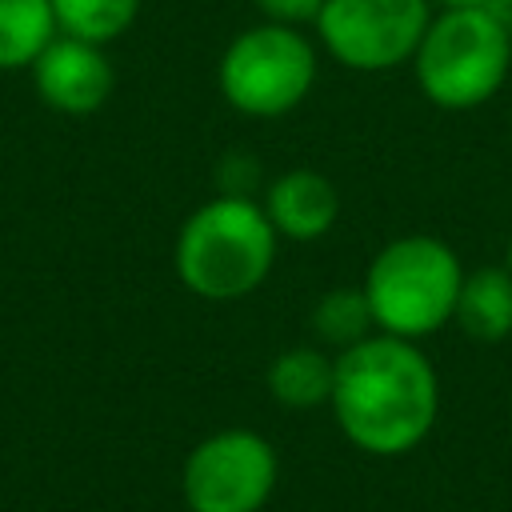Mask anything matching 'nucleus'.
<instances>
[{"mask_svg":"<svg viewBox=\"0 0 512 512\" xmlns=\"http://www.w3.org/2000/svg\"><path fill=\"white\" fill-rule=\"evenodd\" d=\"M328 408L360 452L404 456L436 424L440 380L416 340L376 332L336 356Z\"/></svg>","mask_w":512,"mask_h":512,"instance_id":"nucleus-1","label":"nucleus"},{"mask_svg":"<svg viewBox=\"0 0 512 512\" xmlns=\"http://www.w3.org/2000/svg\"><path fill=\"white\" fill-rule=\"evenodd\" d=\"M276 228L252 196L220 192L200 204L176 232V276L200 300H244L276 264Z\"/></svg>","mask_w":512,"mask_h":512,"instance_id":"nucleus-2","label":"nucleus"},{"mask_svg":"<svg viewBox=\"0 0 512 512\" xmlns=\"http://www.w3.org/2000/svg\"><path fill=\"white\" fill-rule=\"evenodd\" d=\"M412 64L428 104L444 112L480 108L504 88L512 72V24L488 4L444 8L428 20Z\"/></svg>","mask_w":512,"mask_h":512,"instance_id":"nucleus-3","label":"nucleus"},{"mask_svg":"<svg viewBox=\"0 0 512 512\" xmlns=\"http://www.w3.org/2000/svg\"><path fill=\"white\" fill-rule=\"evenodd\" d=\"M460 256L440 236H396L364 272V296L380 332L400 340H424L452 320L460 296Z\"/></svg>","mask_w":512,"mask_h":512,"instance_id":"nucleus-4","label":"nucleus"},{"mask_svg":"<svg viewBox=\"0 0 512 512\" xmlns=\"http://www.w3.org/2000/svg\"><path fill=\"white\" fill-rule=\"evenodd\" d=\"M216 84L240 116H284L300 108L316 84V44L292 24H252L224 48Z\"/></svg>","mask_w":512,"mask_h":512,"instance_id":"nucleus-5","label":"nucleus"},{"mask_svg":"<svg viewBox=\"0 0 512 512\" xmlns=\"http://www.w3.org/2000/svg\"><path fill=\"white\" fill-rule=\"evenodd\" d=\"M280 480L276 448L252 428H220L204 436L180 472L192 512H260Z\"/></svg>","mask_w":512,"mask_h":512,"instance_id":"nucleus-6","label":"nucleus"},{"mask_svg":"<svg viewBox=\"0 0 512 512\" xmlns=\"http://www.w3.org/2000/svg\"><path fill=\"white\" fill-rule=\"evenodd\" d=\"M428 20V0H324L316 32L344 68L388 72L416 56Z\"/></svg>","mask_w":512,"mask_h":512,"instance_id":"nucleus-7","label":"nucleus"},{"mask_svg":"<svg viewBox=\"0 0 512 512\" xmlns=\"http://www.w3.org/2000/svg\"><path fill=\"white\" fill-rule=\"evenodd\" d=\"M32 76H36L40 100L68 116L96 112L116 84L100 44L80 36H52V44L32 60Z\"/></svg>","mask_w":512,"mask_h":512,"instance_id":"nucleus-8","label":"nucleus"},{"mask_svg":"<svg viewBox=\"0 0 512 512\" xmlns=\"http://www.w3.org/2000/svg\"><path fill=\"white\" fill-rule=\"evenodd\" d=\"M264 212L280 240L308 244V240H320L332 232V224L340 216V192L324 172L292 168L268 184Z\"/></svg>","mask_w":512,"mask_h":512,"instance_id":"nucleus-9","label":"nucleus"},{"mask_svg":"<svg viewBox=\"0 0 512 512\" xmlns=\"http://www.w3.org/2000/svg\"><path fill=\"white\" fill-rule=\"evenodd\" d=\"M452 320L476 344H500L504 336H512V268L484 264L476 272H464Z\"/></svg>","mask_w":512,"mask_h":512,"instance_id":"nucleus-10","label":"nucleus"},{"mask_svg":"<svg viewBox=\"0 0 512 512\" xmlns=\"http://www.w3.org/2000/svg\"><path fill=\"white\" fill-rule=\"evenodd\" d=\"M332 376H336V360L328 352H320L316 344H296L272 356L268 392L280 408L308 412L332 400Z\"/></svg>","mask_w":512,"mask_h":512,"instance_id":"nucleus-11","label":"nucleus"},{"mask_svg":"<svg viewBox=\"0 0 512 512\" xmlns=\"http://www.w3.org/2000/svg\"><path fill=\"white\" fill-rule=\"evenodd\" d=\"M56 36L52 0H0V68L32 64Z\"/></svg>","mask_w":512,"mask_h":512,"instance_id":"nucleus-12","label":"nucleus"},{"mask_svg":"<svg viewBox=\"0 0 512 512\" xmlns=\"http://www.w3.org/2000/svg\"><path fill=\"white\" fill-rule=\"evenodd\" d=\"M308 320H312L316 340L328 344V348H336V352H344V348L368 340L372 328H376L364 288H348V284L328 288V292L312 304V316H308Z\"/></svg>","mask_w":512,"mask_h":512,"instance_id":"nucleus-13","label":"nucleus"},{"mask_svg":"<svg viewBox=\"0 0 512 512\" xmlns=\"http://www.w3.org/2000/svg\"><path fill=\"white\" fill-rule=\"evenodd\" d=\"M52 12L64 36L108 44L120 32H128V24L140 12V0H52Z\"/></svg>","mask_w":512,"mask_h":512,"instance_id":"nucleus-14","label":"nucleus"},{"mask_svg":"<svg viewBox=\"0 0 512 512\" xmlns=\"http://www.w3.org/2000/svg\"><path fill=\"white\" fill-rule=\"evenodd\" d=\"M252 4L264 12V20H272V24H292V28L316 24V16H320V8H324V0H252Z\"/></svg>","mask_w":512,"mask_h":512,"instance_id":"nucleus-15","label":"nucleus"},{"mask_svg":"<svg viewBox=\"0 0 512 512\" xmlns=\"http://www.w3.org/2000/svg\"><path fill=\"white\" fill-rule=\"evenodd\" d=\"M488 0H444V8H480Z\"/></svg>","mask_w":512,"mask_h":512,"instance_id":"nucleus-16","label":"nucleus"},{"mask_svg":"<svg viewBox=\"0 0 512 512\" xmlns=\"http://www.w3.org/2000/svg\"><path fill=\"white\" fill-rule=\"evenodd\" d=\"M504 264L512 268V232H508V252H504Z\"/></svg>","mask_w":512,"mask_h":512,"instance_id":"nucleus-17","label":"nucleus"}]
</instances>
